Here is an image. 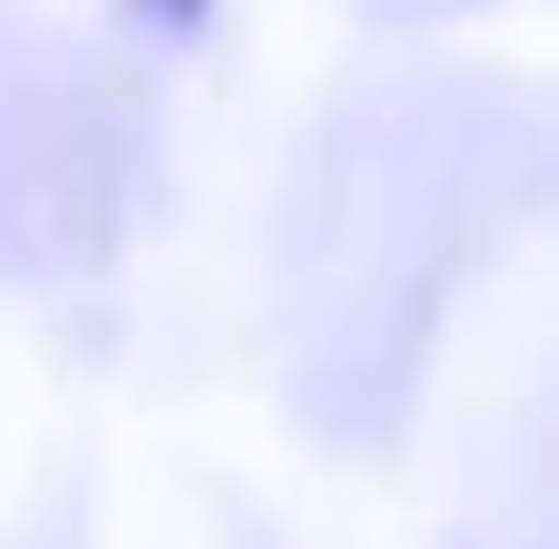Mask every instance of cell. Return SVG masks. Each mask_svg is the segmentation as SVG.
<instances>
[{"mask_svg": "<svg viewBox=\"0 0 559 549\" xmlns=\"http://www.w3.org/2000/svg\"><path fill=\"white\" fill-rule=\"evenodd\" d=\"M128 10H138L147 29H197V20H206V0H128Z\"/></svg>", "mask_w": 559, "mask_h": 549, "instance_id": "obj_1", "label": "cell"}]
</instances>
